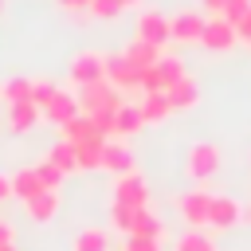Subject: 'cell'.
I'll return each mask as SVG.
<instances>
[{
	"instance_id": "obj_1",
	"label": "cell",
	"mask_w": 251,
	"mask_h": 251,
	"mask_svg": "<svg viewBox=\"0 0 251 251\" xmlns=\"http://www.w3.org/2000/svg\"><path fill=\"white\" fill-rule=\"evenodd\" d=\"M75 98H78V114H86V118L98 126V133L110 137V133H114V114H118V106H122V90H114V86L102 78V82L78 86Z\"/></svg>"
},
{
	"instance_id": "obj_2",
	"label": "cell",
	"mask_w": 251,
	"mask_h": 251,
	"mask_svg": "<svg viewBox=\"0 0 251 251\" xmlns=\"http://www.w3.org/2000/svg\"><path fill=\"white\" fill-rule=\"evenodd\" d=\"M184 173L192 176V180H212L216 173H220V149L212 145V141H192L188 145V153H184Z\"/></svg>"
},
{
	"instance_id": "obj_3",
	"label": "cell",
	"mask_w": 251,
	"mask_h": 251,
	"mask_svg": "<svg viewBox=\"0 0 251 251\" xmlns=\"http://www.w3.org/2000/svg\"><path fill=\"white\" fill-rule=\"evenodd\" d=\"M176 78H184V63L176 59V55H161L153 67H145V75H141V90L149 94V90H169Z\"/></svg>"
},
{
	"instance_id": "obj_4",
	"label": "cell",
	"mask_w": 251,
	"mask_h": 251,
	"mask_svg": "<svg viewBox=\"0 0 251 251\" xmlns=\"http://www.w3.org/2000/svg\"><path fill=\"white\" fill-rule=\"evenodd\" d=\"M173 204H176V212H180V220L188 227H208V208H212V192L208 188H188Z\"/></svg>"
},
{
	"instance_id": "obj_5",
	"label": "cell",
	"mask_w": 251,
	"mask_h": 251,
	"mask_svg": "<svg viewBox=\"0 0 251 251\" xmlns=\"http://www.w3.org/2000/svg\"><path fill=\"white\" fill-rule=\"evenodd\" d=\"M141 67L137 63H129L122 51L118 55H106V82L114 86V90H137L141 86Z\"/></svg>"
},
{
	"instance_id": "obj_6",
	"label": "cell",
	"mask_w": 251,
	"mask_h": 251,
	"mask_svg": "<svg viewBox=\"0 0 251 251\" xmlns=\"http://www.w3.org/2000/svg\"><path fill=\"white\" fill-rule=\"evenodd\" d=\"M71 78H75V86L102 82V78H106V55H98V51H78V55L71 59Z\"/></svg>"
},
{
	"instance_id": "obj_7",
	"label": "cell",
	"mask_w": 251,
	"mask_h": 251,
	"mask_svg": "<svg viewBox=\"0 0 251 251\" xmlns=\"http://www.w3.org/2000/svg\"><path fill=\"white\" fill-rule=\"evenodd\" d=\"M114 204L145 208V204H149V184H145V176H137V173L118 176V180H114Z\"/></svg>"
},
{
	"instance_id": "obj_8",
	"label": "cell",
	"mask_w": 251,
	"mask_h": 251,
	"mask_svg": "<svg viewBox=\"0 0 251 251\" xmlns=\"http://www.w3.org/2000/svg\"><path fill=\"white\" fill-rule=\"evenodd\" d=\"M243 220V204L235 196H212V208H208V227L216 231H227Z\"/></svg>"
},
{
	"instance_id": "obj_9",
	"label": "cell",
	"mask_w": 251,
	"mask_h": 251,
	"mask_svg": "<svg viewBox=\"0 0 251 251\" xmlns=\"http://www.w3.org/2000/svg\"><path fill=\"white\" fill-rule=\"evenodd\" d=\"M137 39H145V43H153V47H165L173 35H169V16H161L157 8H149V12H141L137 16Z\"/></svg>"
},
{
	"instance_id": "obj_10",
	"label": "cell",
	"mask_w": 251,
	"mask_h": 251,
	"mask_svg": "<svg viewBox=\"0 0 251 251\" xmlns=\"http://www.w3.org/2000/svg\"><path fill=\"white\" fill-rule=\"evenodd\" d=\"M200 43H204V47H212V51H227V47H235V43H239V35H235V27H231L224 16H212V20L204 24Z\"/></svg>"
},
{
	"instance_id": "obj_11",
	"label": "cell",
	"mask_w": 251,
	"mask_h": 251,
	"mask_svg": "<svg viewBox=\"0 0 251 251\" xmlns=\"http://www.w3.org/2000/svg\"><path fill=\"white\" fill-rule=\"evenodd\" d=\"M24 212H27L31 224H51V220L59 216V192H55V188L35 192L31 200H24Z\"/></svg>"
},
{
	"instance_id": "obj_12",
	"label": "cell",
	"mask_w": 251,
	"mask_h": 251,
	"mask_svg": "<svg viewBox=\"0 0 251 251\" xmlns=\"http://www.w3.org/2000/svg\"><path fill=\"white\" fill-rule=\"evenodd\" d=\"M204 16L200 12H176L173 20H169V35L173 39H180V43H192V39H200L204 35Z\"/></svg>"
},
{
	"instance_id": "obj_13",
	"label": "cell",
	"mask_w": 251,
	"mask_h": 251,
	"mask_svg": "<svg viewBox=\"0 0 251 251\" xmlns=\"http://www.w3.org/2000/svg\"><path fill=\"white\" fill-rule=\"evenodd\" d=\"M102 169H110L114 176L133 173V153L126 141H102Z\"/></svg>"
},
{
	"instance_id": "obj_14",
	"label": "cell",
	"mask_w": 251,
	"mask_h": 251,
	"mask_svg": "<svg viewBox=\"0 0 251 251\" xmlns=\"http://www.w3.org/2000/svg\"><path fill=\"white\" fill-rule=\"evenodd\" d=\"M43 118H47L51 126H67L71 118H78V98L67 94V90H55V98L43 106Z\"/></svg>"
},
{
	"instance_id": "obj_15",
	"label": "cell",
	"mask_w": 251,
	"mask_h": 251,
	"mask_svg": "<svg viewBox=\"0 0 251 251\" xmlns=\"http://www.w3.org/2000/svg\"><path fill=\"white\" fill-rule=\"evenodd\" d=\"M165 98H169L173 110H192V106L200 102V86H196L192 75H184V78H176V82L165 90Z\"/></svg>"
},
{
	"instance_id": "obj_16",
	"label": "cell",
	"mask_w": 251,
	"mask_h": 251,
	"mask_svg": "<svg viewBox=\"0 0 251 251\" xmlns=\"http://www.w3.org/2000/svg\"><path fill=\"white\" fill-rule=\"evenodd\" d=\"M39 122H43V110H39L35 102H16V106H8V126H12V133H31Z\"/></svg>"
},
{
	"instance_id": "obj_17",
	"label": "cell",
	"mask_w": 251,
	"mask_h": 251,
	"mask_svg": "<svg viewBox=\"0 0 251 251\" xmlns=\"http://www.w3.org/2000/svg\"><path fill=\"white\" fill-rule=\"evenodd\" d=\"M59 133H63V141L67 145H82V141H98L102 133H98V126L86 118V114H78V118H71L67 126H59Z\"/></svg>"
},
{
	"instance_id": "obj_18",
	"label": "cell",
	"mask_w": 251,
	"mask_h": 251,
	"mask_svg": "<svg viewBox=\"0 0 251 251\" xmlns=\"http://www.w3.org/2000/svg\"><path fill=\"white\" fill-rule=\"evenodd\" d=\"M141 126H145V118H141V106H129V102H122V106H118V114H114V133L129 137V133H137Z\"/></svg>"
},
{
	"instance_id": "obj_19",
	"label": "cell",
	"mask_w": 251,
	"mask_h": 251,
	"mask_svg": "<svg viewBox=\"0 0 251 251\" xmlns=\"http://www.w3.org/2000/svg\"><path fill=\"white\" fill-rule=\"evenodd\" d=\"M129 235H137V239H153V243H165V224L153 216V212H137V220H133V231Z\"/></svg>"
},
{
	"instance_id": "obj_20",
	"label": "cell",
	"mask_w": 251,
	"mask_h": 251,
	"mask_svg": "<svg viewBox=\"0 0 251 251\" xmlns=\"http://www.w3.org/2000/svg\"><path fill=\"white\" fill-rule=\"evenodd\" d=\"M71 251H110L106 227H82V231L71 239Z\"/></svg>"
},
{
	"instance_id": "obj_21",
	"label": "cell",
	"mask_w": 251,
	"mask_h": 251,
	"mask_svg": "<svg viewBox=\"0 0 251 251\" xmlns=\"http://www.w3.org/2000/svg\"><path fill=\"white\" fill-rule=\"evenodd\" d=\"M169 114H173L169 98H165L161 90H149V94H145V102H141V118H145V126H149V122H157V126H161Z\"/></svg>"
},
{
	"instance_id": "obj_22",
	"label": "cell",
	"mask_w": 251,
	"mask_h": 251,
	"mask_svg": "<svg viewBox=\"0 0 251 251\" xmlns=\"http://www.w3.org/2000/svg\"><path fill=\"white\" fill-rule=\"evenodd\" d=\"M122 55L145 71V67H153V63L161 59V47H153V43H145V39H133V43H126V51H122Z\"/></svg>"
},
{
	"instance_id": "obj_23",
	"label": "cell",
	"mask_w": 251,
	"mask_h": 251,
	"mask_svg": "<svg viewBox=\"0 0 251 251\" xmlns=\"http://www.w3.org/2000/svg\"><path fill=\"white\" fill-rule=\"evenodd\" d=\"M8 180H12V196H20V200H31L35 192H43V184H39L35 169H20V173H12Z\"/></svg>"
},
{
	"instance_id": "obj_24",
	"label": "cell",
	"mask_w": 251,
	"mask_h": 251,
	"mask_svg": "<svg viewBox=\"0 0 251 251\" xmlns=\"http://www.w3.org/2000/svg\"><path fill=\"white\" fill-rule=\"evenodd\" d=\"M47 161L67 176V173H75L78 169V161H75V145H67V141H55L51 149H47Z\"/></svg>"
},
{
	"instance_id": "obj_25",
	"label": "cell",
	"mask_w": 251,
	"mask_h": 251,
	"mask_svg": "<svg viewBox=\"0 0 251 251\" xmlns=\"http://www.w3.org/2000/svg\"><path fill=\"white\" fill-rule=\"evenodd\" d=\"M102 141H106V137L75 145V161H78V169H102Z\"/></svg>"
},
{
	"instance_id": "obj_26",
	"label": "cell",
	"mask_w": 251,
	"mask_h": 251,
	"mask_svg": "<svg viewBox=\"0 0 251 251\" xmlns=\"http://www.w3.org/2000/svg\"><path fill=\"white\" fill-rule=\"evenodd\" d=\"M0 98H4L8 106H16V102H31V78H8V82L0 86Z\"/></svg>"
},
{
	"instance_id": "obj_27",
	"label": "cell",
	"mask_w": 251,
	"mask_h": 251,
	"mask_svg": "<svg viewBox=\"0 0 251 251\" xmlns=\"http://www.w3.org/2000/svg\"><path fill=\"white\" fill-rule=\"evenodd\" d=\"M173 251H216V243H212V235H204V231H184L180 239H176V247Z\"/></svg>"
},
{
	"instance_id": "obj_28",
	"label": "cell",
	"mask_w": 251,
	"mask_h": 251,
	"mask_svg": "<svg viewBox=\"0 0 251 251\" xmlns=\"http://www.w3.org/2000/svg\"><path fill=\"white\" fill-rule=\"evenodd\" d=\"M137 212L141 208H126V204H110V224L118 227V231H133V220H137Z\"/></svg>"
},
{
	"instance_id": "obj_29",
	"label": "cell",
	"mask_w": 251,
	"mask_h": 251,
	"mask_svg": "<svg viewBox=\"0 0 251 251\" xmlns=\"http://www.w3.org/2000/svg\"><path fill=\"white\" fill-rule=\"evenodd\" d=\"M55 90H59L55 82H47V78H35V82H31V102H35V106L43 110V106H47V102L55 98Z\"/></svg>"
},
{
	"instance_id": "obj_30",
	"label": "cell",
	"mask_w": 251,
	"mask_h": 251,
	"mask_svg": "<svg viewBox=\"0 0 251 251\" xmlns=\"http://www.w3.org/2000/svg\"><path fill=\"white\" fill-rule=\"evenodd\" d=\"M35 176H39L43 188H59V184H63V173H59L51 161H39V165H35Z\"/></svg>"
},
{
	"instance_id": "obj_31",
	"label": "cell",
	"mask_w": 251,
	"mask_h": 251,
	"mask_svg": "<svg viewBox=\"0 0 251 251\" xmlns=\"http://www.w3.org/2000/svg\"><path fill=\"white\" fill-rule=\"evenodd\" d=\"M247 12H251V0H227V4H224V20H227L231 27H235Z\"/></svg>"
},
{
	"instance_id": "obj_32",
	"label": "cell",
	"mask_w": 251,
	"mask_h": 251,
	"mask_svg": "<svg viewBox=\"0 0 251 251\" xmlns=\"http://www.w3.org/2000/svg\"><path fill=\"white\" fill-rule=\"evenodd\" d=\"M86 12H94L98 20H114V16L122 12V4H118V0H90V8H86Z\"/></svg>"
},
{
	"instance_id": "obj_33",
	"label": "cell",
	"mask_w": 251,
	"mask_h": 251,
	"mask_svg": "<svg viewBox=\"0 0 251 251\" xmlns=\"http://www.w3.org/2000/svg\"><path fill=\"white\" fill-rule=\"evenodd\" d=\"M126 251H161V243H153V239H137V235H126Z\"/></svg>"
},
{
	"instance_id": "obj_34",
	"label": "cell",
	"mask_w": 251,
	"mask_h": 251,
	"mask_svg": "<svg viewBox=\"0 0 251 251\" xmlns=\"http://www.w3.org/2000/svg\"><path fill=\"white\" fill-rule=\"evenodd\" d=\"M235 35H239L243 43H251V12H247V16L239 20V24H235Z\"/></svg>"
},
{
	"instance_id": "obj_35",
	"label": "cell",
	"mask_w": 251,
	"mask_h": 251,
	"mask_svg": "<svg viewBox=\"0 0 251 251\" xmlns=\"http://www.w3.org/2000/svg\"><path fill=\"white\" fill-rule=\"evenodd\" d=\"M12 239H16L12 224H4V220H0V247H12Z\"/></svg>"
},
{
	"instance_id": "obj_36",
	"label": "cell",
	"mask_w": 251,
	"mask_h": 251,
	"mask_svg": "<svg viewBox=\"0 0 251 251\" xmlns=\"http://www.w3.org/2000/svg\"><path fill=\"white\" fill-rule=\"evenodd\" d=\"M204 4V12H212V16H224V4L227 0H200Z\"/></svg>"
},
{
	"instance_id": "obj_37",
	"label": "cell",
	"mask_w": 251,
	"mask_h": 251,
	"mask_svg": "<svg viewBox=\"0 0 251 251\" xmlns=\"http://www.w3.org/2000/svg\"><path fill=\"white\" fill-rule=\"evenodd\" d=\"M59 8H67V12H82V8H90V0H59Z\"/></svg>"
},
{
	"instance_id": "obj_38",
	"label": "cell",
	"mask_w": 251,
	"mask_h": 251,
	"mask_svg": "<svg viewBox=\"0 0 251 251\" xmlns=\"http://www.w3.org/2000/svg\"><path fill=\"white\" fill-rule=\"evenodd\" d=\"M8 196H12V180H8V176H0V200H8Z\"/></svg>"
},
{
	"instance_id": "obj_39",
	"label": "cell",
	"mask_w": 251,
	"mask_h": 251,
	"mask_svg": "<svg viewBox=\"0 0 251 251\" xmlns=\"http://www.w3.org/2000/svg\"><path fill=\"white\" fill-rule=\"evenodd\" d=\"M118 4H122V12H126V8H133V4H141V0H118Z\"/></svg>"
},
{
	"instance_id": "obj_40",
	"label": "cell",
	"mask_w": 251,
	"mask_h": 251,
	"mask_svg": "<svg viewBox=\"0 0 251 251\" xmlns=\"http://www.w3.org/2000/svg\"><path fill=\"white\" fill-rule=\"evenodd\" d=\"M0 251H16V247H0Z\"/></svg>"
},
{
	"instance_id": "obj_41",
	"label": "cell",
	"mask_w": 251,
	"mask_h": 251,
	"mask_svg": "<svg viewBox=\"0 0 251 251\" xmlns=\"http://www.w3.org/2000/svg\"><path fill=\"white\" fill-rule=\"evenodd\" d=\"M243 216H247V220H251V208H247V212H243Z\"/></svg>"
},
{
	"instance_id": "obj_42",
	"label": "cell",
	"mask_w": 251,
	"mask_h": 251,
	"mask_svg": "<svg viewBox=\"0 0 251 251\" xmlns=\"http://www.w3.org/2000/svg\"><path fill=\"white\" fill-rule=\"evenodd\" d=\"M0 4H4V0H0Z\"/></svg>"
},
{
	"instance_id": "obj_43",
	"label": "cell",
	"mask_w": 251,
	"mask_h": 251,
	"mask_svg": "<svg viewBox=\"0 0 251 251\" xmlns=\"http://www.w3.org/2000/svg\"><path fill=\"white\" fill-rule=\"evenodd\" d=\"M247 47H251V43H247Z\"/></svg>"
}]
</instances>
